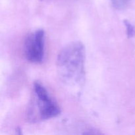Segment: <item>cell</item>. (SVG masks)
Wrapping results in <instances>:
<instances>
[{"mask_svg":"<svg viewBox=\"0 0 135 135\" xmlns=\"http://www.w3.org/2000/svg\"><path fill=\"white\" fill-rule=\"evenodd\" d=\"M58 73L62 81L73 88H81L85 81V49L80 42L65 46L57 59Z\"/></svg>","mask_w":135,"mask_h":135,"instance_id":"6da1fadb","label":"cell"},{"mask_svg":"<svg viewBox=\"0 0 135 135\" xmlns=\"http://www.w3.org/2000/svg\"><path fill=\"white\" fill-rule=\"evenodd\" d=\"M28 112V118L31 122H39L57 117L60 108L49 94L46 87L38 81L33 85V97Z\"/></svg>","mask_w":135,"mask_h":135,"instance_id":"7a4b0ae2","label":"cell"},{"mask_svg":"<svg viewBox=\"0 0 135 135\" xmlns=\"http://www.w3.org/2000/svg\"><path fill=\"white\" fill-rule=\"evenodd\" d=\"M24 52L26 59L32 63H40L45 54V32L39 29L30 34L25 40Z\"/></svg>","mask_w":135,"mask_h":135,"instance_id":"3957f363","label":"cell"},{"mask_svg":"<svg viewBox=\"0 0 135 135\" xmlns=\"http://www.w3.org/2000/svg\"><path fill=\"white\" fill-rule=\"evenodd\" d=\"M131 0H110L112 5L115 9H123L126 7L129 3Z\"/></svg>","mask_w":135,"mask_h":135,"instance_id":"277c9868","label":"cell"},{"mask_svg":"<svg viewBox=\"0 0 135 135\" xmlns=\"http://www.w3.org/2000/svg\"><path fill=\"white\" fill-rule=\"evenodd\" d=\"M124 25L126 28L127 34L129 38H133L135 36V28L134 26L127 20L124 21Z\"/></svg>","mask_w":135,"mask_h":135,"instance_id":"5b68a950","label":"cell"}]
</instances>
